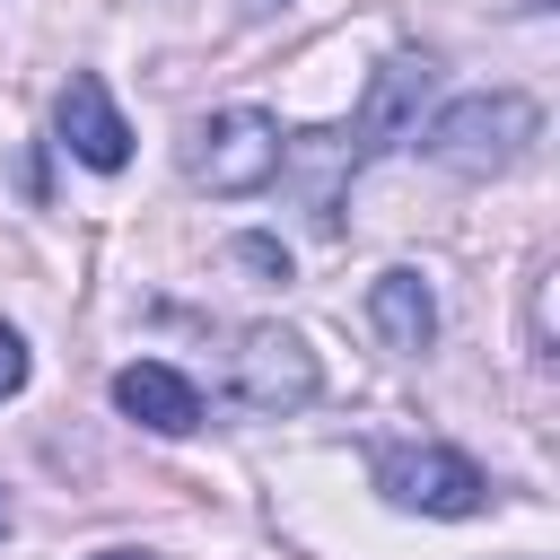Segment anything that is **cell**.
<instances>
[{"label": "cell", "mask_w": 560, "mask_h": 560, "mask_svg": "<svg viewBox=\"0 0 560 560\" xmlns=\"http://www.w3.org/2000/svg\"><path fill=\"white\" fill-rule=\"evenodd\" d=\"M315 350L289 332V324H245L236 332V350H228V394L245 402V411H262V420H280V411H306L315 402Z\"/></svg>", "instance_id": "cell-4"}, {"label": "cell", "mask_w": 560, "mask_h": 560, "mask_svg": "<svg viewBox=\"0 0 560 560\" xmlns=\"http://www.w3.org/2000/svg\"><path fill=\"white\" fill-rule=\"evenodd\" d=\"M236 262H245V271H271V280H289V245H271V236H236Z\"/></svg>", "instance_id": "cell-9"}, {"label": "cell", "mask_w": 560, "mask_h": 560, "mask_svg": "<svg viewBox=\"0 0 560 560\" xmlns=\"http://www.w3.org/2000/svg\"><path fill=\"white\" fill-rule=\"evenodd\" d=\"M52 122H61V149H70L79 166H96V175L131 166V122H122V105H114V88H105L96 70H70V79H61Z\"/></svg>", "instance_id": "cell-6"}, {"label": "cell", "mask_w": 560, "mask_h": 560, "mask_svg": "<svg viewBox=\"0 0 560 560\" xmlns=\"http://www.w3.org/2000/svg\"><path fill=\"white\" fill-rule=\"evenodd\" d=\"M429 88H438V61H429V52H394V61H376V79H368V96H359L350 131H332V140H341V158H350V175H359L368 158H385L394 140H411V131H420Z\"/></svg>", "instance_id": "cell-5"}, {"label": "cell", "mask_w": 560, "mask_h": 560, "mask_svg": "<svg viewBox=\"0 0 560 560\" xmlns=\"http://www.w3.org/2000/svg\"><path fill=\"white\" fill-rule=\"evenodd\" d=\"M9 394H26V341L0 324V402H9Z\"/></svg>", "instance_id": "cell-10"}, {"label": "cell", "mask_w": 560, "mask_h": 560, "mask_svg": "<svg viewBox=\"0 0 560 560\" xmlns=\"http://www.w3.org/2000/svg\"><path fill=\"white\" fill-rule=\"evenodd\" d=\"M114 411L140 420V429H158V438H192L201 429V385L184 368H166V359H131L114 376Z\"/></svg>", "instance_id": "cell-7"}, {"label": "cell", "mask_w": 560, "mask_h": 560, "mask_svg": "<svg viewBox=\"0 0 560 560\" xmlns=\"http://www.w3.org/2000/svg\"><path fill=\"white\" fill-rule=\"evenodd\" d=\"M376 490L402 508V516H481L490 508V472L438 438L420 446H376Z\"/></svg>", "instance_id": "cell-3"}, {"label": "cell", "mask_w": 560, "mask_h": 560, "mask_svg": "<svg viewBox=\"0 0 560 560\" xmlns=\"http://www.w3.org/2000/svg\"><path fill=\"white\" fill-rule=\"evenodd\" d=\"M96 560H149V551H96Z\"/></svg>", "instance_id": "cell-12"}, {"label": "cell", "mask_w": 560, "mask_h": 560, "mask_svg": "<svg viewBox=\"0 0 560 560\" xmlns=\"http://www.w3.org/2000/svg\"><path fill=\"white\" fill-rule=\"evenodd\" d=\"M368 315H376L385 350H429V341H438V298H429V280L402 271V262L368 280Z\"/></svg>", "instance_id": "cell-8"}, {"label": "cell", "mask_w": 560, "mask_h": 560, "mask_svg": "<svg viewBox=\"0 0 560 560\" xmlns=\"http://www.w3.org/2000/svg\"><path fill=\"white\" fill-rule=\"evenodd\" d=\"M534 131H542L534 96H516V88H481V96L438 105L411 140H420L429 166H446V175H464V184H490V175H508V166L534 149Z\"/></svg>", "instance_id": "cell-1"}, {"label": "cell", "mask_w": 560, "mask_h": 560, "mask_svg": "<svg viewBox=\"0 0 560 560\" xmlns=\"http://www.w3.org/2000/svg\"><path fill=\"white\" fill-rule=\"evenodd\" d=\"M9 525H18V508H9V490H0V534H9Z\"/></svg>", "instance_id": "cell-11"}, {"label": "cell", "mask_w": 560, "mask_h": 560, "mask_svg": "<svg viewBox=\"0 0 560 560\" xmlns=\"http://www.w3.org/2000/svg\"><path fill=\"white\" fill-rule=\"evenodd\" d=\"M289 166V140H280V122L262 114V105H219L210 122H192V149H184V175L201 184V192H262L271 175Z\"/></svg>", "instance_id": "cell-2"}]
</instances>
